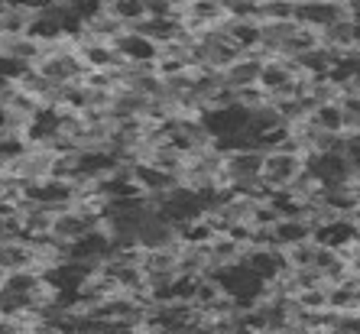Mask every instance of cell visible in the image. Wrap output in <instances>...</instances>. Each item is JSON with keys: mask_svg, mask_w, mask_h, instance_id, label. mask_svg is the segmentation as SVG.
I'll return each mask as SVG.
<instances>
[{"mask_svg": "<svg viewBox=\"0 0 360 334\" xmlns=\"http://www.w3.org/2000/svg\"><path fill=\"white\" fill-rule=\"evenodd\" d=\"M302 172V156L299 153H285V150H266L263 153V185L269 188H285L295 176Z\"/></svg>", "mask_w": 360, "mask_h": 334, "instance_id": "1", "label": "cell"}, {"mask_svg": "<svg viewBox=\"0 0 360 334\" xmlns=\"http://www.w3.org/2000/svg\"><path fill=\"white\" fill-rule=\"evenodd\" d=\"M311 240L335 253H344L347 247H354L360 240V227L354 224V217H331V221H325V224L311 231Z\"/></svg>", "mask_w": 360, "mask_h": 334, "instance_id": "2", "label": "cell"}, {"mask_svg": "<svg viewBox=\"0 0 360 334\" xmlns=\"http://www.w3.org/2000/svg\"><path fill=\"white\" fill-rule=\"evenodd\" d=\"M347 17V7L335 0H295V23L311 26V30H325Z\"/></svg>", "mask_w": 360, "mask_h": 334, "instance_id": "3", "label": "cell"}, {"mask_svg": "<svg viewBox=\"0 0 360 334\" xmlns=\"http://www.w3.org/2000/svg\"><path fill=\"white\" fill-rule=\"evenodd\" d=\"M110 46L117 49V56L127 65H153L156 56H160V46L153 39H146L143 33H136V30H124Z\"/></svg>", "mask_w": 360, "mask_h": 334, "instance_id": "4", "label": "cell"}, {"mask_svg": "<svg viewBox=\"0 0 360 334\" xmlns=\"http://www.w3.org/2000/svg\"><path fill=\"white\" fill-rule=\"evenodd\" d=\"M263 172V150L224 153V182H253Z\"/></svg>", "mask_w": 360, "mask_h": 334, "instance_id": "5", "label": "cell"}, {"mask_svg": "<svg viewBox=\"0 0 360 334\" xmlns=\"http://www.w3.org/2000/svg\"><path fill=\"white\" fill-rule=\"evenodd\" d=\"M130 172H134L136 185H140V192L146 195V198H162V195L172 192L179 185V179L172 176V172H162V169L150 166V162H134Z\"/></svg>", "mask_w": 360, "mask_h": 334, "instance_id": "6", "label": "cell"}, {"mask_svg": "<svg viewBox=\"0 0 360 334\" xmlns=\"http://www.w3.org/2000/svg\"><path fill=\"white\" fill-rule=\"evenodd\" d=\"M292 78H299V68L292 65V59H263L257 84H260L269 98V94L283 91L285 84H292Z\"/></svg>", "mask_w": 360, "mask_h": 334, "instance_id": "7", "label": "cell"}, {"mask_svg": "<svg viewBox=\"0 0 360 334\" xmlns=\"http://www.w3.org/2000/svg\"><path fill=\"white\" fill-rule=\"evenodd\" d=\"M269 234H273V247L289 250V247H295V243L309 240L311 227H309V221H302V217H279L276 224L269 227Z\"/></svg>", "mask_w": 360, "mask_h": 334, "instance_id": "8", "label": "cell"}, {"mask_svg": "<svg viewBox=\"0 0 360 334\" xmlns=\"http://www.w3.org/2000/svg\"><path fill=\"white\" fill-rule=\"evenodd\" d=\"M328 309L338 315H357L360 311V285L354 283H335L328 285Z\"/></svg>", "mask_w": 360, "mask_h": 334, "instance_id": "9", "label": "cell"}, {"mask_svg": "<svg viewBox=\"0 0 360 334\" xmlns=\"http://www.w3.org/2000/svg\"><path fill=\"white\" fill-rule=\"evenodd\" d=\"M243 247L240 240H234L231 234H214L208 240V257H211V269L218 266H231V263H237V259L243 257Z\"/></svg>", "mask_w": 360, "mask_h": 334, "instance_id": "10", "label": "cell"}, {"mask_svg": "<svg viewBox=\"0 0 360 334\" xmlns=\"http://www.w3.org/2000/svg\"><path fill=\"white\" fill-rule=\"evenodd\" d=\"M108 13L117 20V23H124L127 30H130L134 23L146 20V0H110Z\"/></svg>", "mask_w": 360, "mask_h": 334, "instance_id": "11", "label": "cell"}, {"mask_svg": "<svg viewBox=\"0 0 360 334\" xmlns=\"http://www.w3.org/2000/svg\"><path fill=\"white\" fill-rule=\"evenodd\" d=\"M162 4H169V10H172V13H182V10L188 7V0H162Z\"/></svg>", "mask_w": 360, "mask_h": 334, "instance_id": "12", "label": "cell"}, {"mask_svg": "<svg viewBox=\"0 0 360 334\" xmlns=\"http://www.w3.org/2000/svg\"><path fill=\"white\" fill-rule=\"evenodd\" d=\"M0 130H7V110L0 108Z\"/></svg>", "mask_w": 360, "mask_h": 334, "instance_id": "13", "label": "cell"}, {"mask_svg": "<svg viewBox=\"0 0 360 334\" xmlns=\"http://www.w3.org/2000/svg\"><path fill=\"white\" fill-rule=\"evenodd\" d=\"M4 283H7V269L0 266V289H4Z\"/></svg>", "mask_w": 360, "mask_h": 334, "instance_id": "14", "label": "cell"}]
</instances>
